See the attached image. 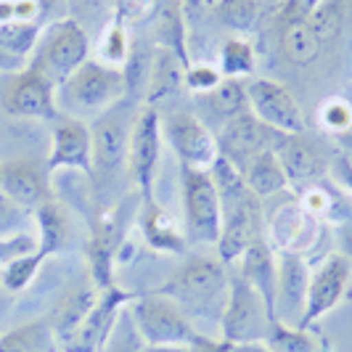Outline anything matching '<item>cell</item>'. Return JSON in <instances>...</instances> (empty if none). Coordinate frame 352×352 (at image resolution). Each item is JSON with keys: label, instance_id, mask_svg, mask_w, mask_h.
Returning <instances> with one entry per match:
<instances>
[{"label": "cell", "instance_id": "6da1fadb", "mask_svg": "<svg viewBox=\"0 0 352 352\" xmlns=\"http://www.w3.org/2000/svg\"><path fill=\"white\" fill-rule=\"evenodd\" d=\"M138 104L120 101L104 114L96 117L90 127V148H93V191L96 204L109 210L120 201V188L127 177V143H130V127L135 120Z\"/></svg>", "mask_w": 352, "mask_h": 352}, {"label": "cell", "instance_id": "7a4b0ae2", "mask_svg": "<svg viewBox=\"0 0 352 352\" xmlns=\"http://www.w3.org/2000/svg\"><path fill=\"white\" fill-rule=\"evenodd\" d=\"M228 278L230 270L226 263L212 257H194L180 265L154 292L175 302L186 316L223 313L228 300Z\"/></svg>", "mask_w": 352, "mask_h": 352}, {"label": "cell", "instance_id": "3957f363", "mask_svg": "<svg viewBox=\"0 0 352 352\" xmlns=\"http://www.w3.org/2000/svg\"><path fill=\"white\" fill-rule=\"evenodd\" d=\"M88 30L69 16L61 21H51L48 27L40 30L35 51L30 53L27 67L37 69L53 88H58L88 61Z\"/></svg>", "mask_w": 352, "mask_h": 352}, {"label": "cell", "instance_id": "277c9868", "mask_svg": "<svg viewBox=\"0 0 352 352\" xmlns=\"http://www.w3.org/2000/svg\"><path fill=\"white\" fill-rule=\"evenodd\" d=\"M127 310H130V318L141 334L143 344H173V347H188L194 352L196 347L207 342L201 334H196L188 316L175 302L157 292L138 294Z\"/></svg>", "mask_w": 352, "mask_h": 352}, {"label": "cell", "instance_id": "5b68a950", "mask_svg": "<svg viewBox=\"0 0 352 352\" xmlns=\"http://www.w3.org/2000/svg\"><path fill=\"white\" fill-rule=\"evenodd\" d=\"M56 98L77 111L104 114L106 109L127 98V82L122 69L88 58L64 85L56 88Z\"/></svg>", "mask_w": 352, "mask_h": 352}, {"label": "cell", "instance_id": "8992f818", "mask_svg": "<svg viewBox=\"0 0 352 352\" xmlns=\"http://www.w3.org/2000/svg\"><path fill=\"white\" fill-rule=\"evenodd\" d=\"M270 313L265 307L263 297L254 286H249L236 270H230L228 278V300L220 316L223 342L226 344H254L263 342L270 326Z\"/></svg>", "mask_w": 352, "mask_h": 352}, {"label": "cell", "instance_id": "52a82bcc", "mask_svg": "<svg viewBox=\"0 0 352 352\" xmlns=\"http://www.w3.org/2000/svg\"><path fill=\"white\" fill-rule=\"evenodd\" d=\"M180 194L186 210V236L199 244H217L223 228V207L210 173L180 164Z\"/></svg>", "mask_w": 352, "mask_h": 352}, {"label": "cell", "instance_id": "ba28073f", "mask_svg": "<svg viewBox=\"0 0 352 352\" xmlns=\"http://www.w3.org/2000/svg\"><path fill=\"white\" fill-rule=\"evenodd\" d=\"M162 154V120L157 106L146 104L135 111L127 143V177L135 183L141 201H154V180Z\"/></svg>", "mask_w": 352, "mask_h": 352}, {"label": "cell", "instance_id": "9c48e42d", "mask_svg": "<svg viewBox=\"0 0 352 352\" xmlns=\"http://www.w3.org/2000/svg\"><path fill=\"white\" fill-rule=\"evenodd\" d=\"M0 109L19 120H48L58 117L56 88L32 67L6 74L0 82Z\"/></svg>", "mask_w": 352, "mask_h": 352}, {"label": "cell", "instance_id": "30bf717a", "mask_svg": "<svg viewBox=\"0 0 352 352\" xmlns=\"http://www.w3.org/2000/svg\"><path fill=\"white\" fill-rule=\"evenodd\" d=\"M247 109L257 122L276 133L302 135L307 127L294 93L270 77H254L247 85Z\"/></svg>", "mask_w": 352, "mask_h": 352}, {"label": "cell", "instance_id": "8fae6325", "mask_svg": "<svg viewBox=\"0 0 352 352\" xmlns=\"http://www.w3.org/2000/svg\"><path fill=\"white\" fill-rule=\"evenodd\" d=\"M320 0H286L276 14V40L292 67L316 64L323 45L310 27V14Z\"/></svg>", "mask_w": 352, "mask_h": 352}, {"label": "cell", "instance_id": "7c38bea8", "mask_svg": "<svg viewBox=\"0 0 352 352\" xmlns=\"http://www.w3.org/2000/svg\"><path fill=\"white\" fill-rule=\"evenodd\" d=\"M141 196H127L120 199L117 204H111L109 210L98 212V220H96V228L90 236L88 244V260H90V276L98 289H109L114 286V254L117 249L122 247V236H124V223L130 217V212L135 207H130L133 201H138Z\"/></svg>", "mask_w": 352, "mask_h": 352}, {"label": "cell", "instance_id": "4fadbf2b", "mask_svg": "<svg viewBox=\"0 0 352 352\" xmlns=\"http://www.w3.org/2000/svg\"><path fill=\"white\" fill-rule=\"evenodd\" d=\"M164 141L177 154L183 167H194L210 173V167L217 162V138L212 130L191 111H170L162 122Z\"/></svg>", "mask_w": 352, "mask_h": 352}, {"label": "cell", "instance_id": "5bb4252c", "mask_svg": "<svg viewBox=\"0 0 352 352\" xmlns=\"http://www.w3.org/2000/svg\"><path fill=\"white\" fill-rule=\"evenodd\" d=\"M350 286V260L344 254H334L318 267L307 283V297L297 326L310 329L318 318H323L329 310H334L342 302L344 292Z\"/></svg>", "mask_w": 352, "mask_h": 352}, {"label": "cell", "instance_id": "9a60e30c", "mask_svg": "<svg viewBox=\"0 0 352 352\" xmlns=\"http://www.w3.org/2000/svg\"><path fill=\"white\" fill-rule=\"evenodd\" d=\"M270 148L278 159V164L286 173V180L297 188H307L313 183H320V177L329 173V159L320 154L316 143H310L305 135H289L276 133L270 135Z\"/></svg>", "mask_w": 352, "mask_h": 352}, {"label": "cell", "instance_id": "2e32d148", "mask_svg": "<svg viewBox=\"0 0 352 352\" xmlns=\"http://www.w3.org/2000/svg\"><path fill=\"white\" fill-rule=\"evenodd\" d=\"M138 294H130V292H122L117 286H109V289H101L98 300L93 305V310L88 313V318L82 320V326L77 329V334L72 336L69 342L64 344L67 352H98L104 347V342L109 339L117 318L122 313L130 302L135 300Z\"/></svg>", "mask_w": 352, "mask_h": 352}, {"label": "cell", "instance_id": "e0dca14e", "mask_svg": "<svg viewBox=\"0 0 352 352\" xmlns=\"http://www.w3.org/2000/svg\"><path fill=\"white\" fill-rule=\"evenodd\" d=\"M48 167L45 162H37L32 157L11 159L0 164V191L11 196L19 207L27 212H35L40 204L53 199L48 186Z\"/></svg>", "mask_w": 352, "mask_h": 352}, {"label": "cell", "instance_id": "ac0fdd59", "mask_svg": "<svg viewBox=\"0 0 352 352\" xmlns=\"http://www.w3.org/2000/svg\"><path fill=\"white\" fill-rule=\"evenodd\" d=\"M48 173L56 170H80L90 177L93 170V148H90V127L77 117H56L53 120L51 154L45 159Z\"/></svg>", "mask_w": 352, "mask_h": 352}, {"label": "cell", "instance_id": "d6986e66", "mask_svg": "<svg viewBox=\"0 0 352 352\" xmlns=\"http://www.w3.org/2000/svg\"><path fill=\"white\" fill-rule=\"evenodd\" d=\"M270 135H273V130L257 122L247 109V111L230 117L228 122H223L220 133H217V151H220V157L228 159L236 170H241L257 151L270 148Z\"/></svg>", "mask_w": 352, "mask_h": 352}, {"label": "cell", "instance_id": "ffe728a7", "mask_svg": "<svg viewBox=\"0 0 352 352\" xmlns=\"http://www.w3.org/2000/svg\"><path fill=\"white\" fill-rule=\"evenodd\" d=\"M239 267L236 273L257 289V294L263 297L265 307L273 320H278V313H276V254H273V247L267 241V236L260 233L254 236V241L247 247V252L239 257Z\"/></svg>", "mask_w": 352, "mask_h": 352}, {"label": "cell", "instance_id": "44dd1931", "mask_svg": "<svg viewBox=\"0 0 352 352\" xmlns=\"http://www.w3.org/2000/svg\"><path fill=\"white\" fill-rule=\"evenodd\" d=\"M307 283H310V270H307L305 260L294 252H281L276 257V313L278 318L289 310L302 316Z\"/></svg>", "mask_w": 352, "mask_h": 352}, {"label": "cell", "instance_id": "7402d4cb", "mask_svg": "<svg viewBox=\"0 0 352 352\" xmlns=\"http://www.w3.org/2000/svg\"><path fill=\"white\" fill-rule=\"evenodd\" d=\"M186 85V64L173 48L159 45L151 56V69H148V82H146V104L157 106V101L173 96Z\"/></svg>", "mask_w": 352, "mask_h": 352}, {"label": "cell", "instance_id": "603a6c76", "mask_svg": "<svg viewBox=\"0 0 352 352\" xmlns=\"http://www.w3.org/2000/svg\"><path fill=\"white\" fill-rule=\"evenodd\" d=\"M37 223V230H40V241H37V254L45 260L56 252H64L72 241V223L67 210L56 201V199H48L45 204H40L35 212H32Z\"/></svg>", "mask_w": 352, "mask_h": 352}, {"label": "cell", "instance_id": "cb8c5ba5", "mask_svg": "<svg viewBox=\"0 0 352 352\" xmlns=\"http://www.w3.org/2000/svg\"><path fill=\"white\" fill-rule=\"evenodd\" d=\"M141 228L143 239L148 247L159 249V252H175L180 254L186 249V236L177 228V223L170 217V212L159 207L157 199L154 201H141Z\"/></svg>", "mask_w": 352, "mask_h": 352}, {"label": "cell", "instance_id": "d4e9b609", "mask_svg": "<svg viewBox=\"0 0 352 352\" xmlns=\"http://www.w3.org/2000/svg\"><path fill=\"white\" fill-rule=\"evenodd\" d=\"M239 173L244 175L249 191L257 196L260 201H263V199H273V196H278L283 188L289 186L286 173H283V167L278 164V159H276V154H273V148H263V151H257V154L249 159Z\"/></svg>", "mask_w": 352, "mask_h": 352}, {"label": "cell", "instance_id": "484cf974", "mask_svg": "<svg viewBox=\"0 0 352 352\" xmlns=\"http://www.w3.org/2000/svg\"><path fill=\"white\" fill-rule=\"evenodd\" d=\"M96 300H98V294L93 289H74L58 302V307L53 313V334L61 339V344H67L72 336L77 334V329L88 318Z\"/></svg>", "mask_w": 352, "mask_h": 352}, {"label": "cell", "instance_id": "4316f807", "mask_svg": "<svg viewBox=\"0 0 352 352\" xmlns=\"http://www.w3.org/2000/svg\"><path fill=\"white\" fill-rule=\"evenodd\" d=\"M214 19L236 35H247L260 21V0H214Z\"/></svg>", "mask_w": 352, "mask_h": 352}, {"label": "cell", "instance_id": "83f0119b", "mask_svg": "<svg viewBox=\"0 0 352 352\" xmlns=\"http://www.w3.org/2000/svg\"><path fill=\"white\" fill-rule=\"evenodd\" d=\"M207 109L214 120L228 122L230 117L247 111V82L244 80H223L207 96Z\"/></svg>", "mask_w": 352, "mask_h": 352}, {"label": "cell", "instance_id": "f1b7e54d", "mask_svg": "<svg viewBox=\"0 0 352 352\" xmlns=\"http://www.w3.org/2000/svg\"><path fill=\"white\" fill-rule=\"evenodd\" d=\"M263 344L270 352H318L316 339L307 334V329L286 326L281 318L270 320Z\"/></svg>", "mask_w": 352, "mask_h": 352}, {"label": "cell", "instance_id": "f546056e", "mask_svg": "<svg viewBox=\"0 0 352 352\" xmlns=\"http://www.w3.org/2000/svg\"><path fill=\"white\" fill-rule=\"evenodd\" d=\"M40 24L37 21H3L0 24V48L21 61H30V53L35 51V43L40 37Z\"/></svg>", "mask_w": 352, "mask_h": 352}, {"label": "cell", "instance_id": "4dcf8cb0", "mask_svg": "<svg viewBox=\"0 0 352 352\" xmlns=\"http://www.w3.org/2000/svg\"><path fill=\"white\" fill-rule=\"evenodd\" d=\"M254 72V51L244 37H228L220 48V74L223 80H244Z\"/></svg>", "mask_w": 352, "mask_h": 352}, {"label": "cell", "instance_id": "1f68e13d", "mask_svg": "<svg viewBox=\"0 0 352 352\" xmlns=\"http://www.w3.org/2000/svg\"><path fill=\"white\" fill-rule=\"evenodd\" d=\"M342 24H344V3L342 0H320L310 14V27L323 48H326V43L339 37Z\"/></svg>", "mask_w": 352, "mask_h": 352}, {"label": "cell", "instance_id": "d6a6232c", "mask_svg": "<svg viewBox=\"0 0 352 352\" xmlns=\"http://www.w3.org/2000/svg\"><path fill=\"white\" fill-rule=\"evenodd\" d=\"M143 347L146 344H143L141 334H138V329H135V323L130 318V310L124 307L120 318H117L109 339L104 342V347L98 352H143Z\"/></svg>", "mask_w": 352, "mask_h": 352}, {"label": "cell", "instance_id": "836d02e7", "mask_svg": "<svg viewBox=\"0 0 352 352\" xmlns=\"http://www.w3.org/2000/svg\"><path fill=\"white\" fill-rule=\"evenodd\" d=\"M45 339L48 329L43 323H27L0 336V352H40Z\"/></svg>", "mask_w": 352, "mask_h": 352}, {"label": "cell", "instance_id": "e575fe53", "mask_svg": "<svg viewBox=\"0 0 352 352\" xmlns=\"http://www.w3.org/2000/svg\"><path fill=\"white\" fill-rule=\"evenodd\" d=\"M43 265V257L37 252H30V254H21L16 260H8L3 265V273H0V281L8 292H21L27 289L30 281L35 278L37 267Z\"/></svg>", "mask_w": 352, "mask_h": 352}, {"label": "cell", "instance_id": "d590c367", "mask_svg": "<svg viewBox=\"0 0 352 352\" xmlns=\"http://www.w3.org/2000/svg\"><path fill=\"white\" fill-rule=\"evenodd\" d=\"M98 53H101V64H109V67H117L127 61L130 56V43H127V27L114 21L104 30L101 35V43H98Z\"/></svg>", "mask_w": 352, "mask_h": 352}, {"label": "cell", "instance_id": "8d00e7d4", "mask_svg": "<svg viewBox=\"0 0 352 352\" xmlns=\"http://www.w3.org/2000/svg\"><path fill=\"white\" fill-rule=\"evenodd\" d=\"M30 220H32V212L19 207L11 196L0 191V241H8V239H16L21 233H27Z\"/></svg>", "mask_w": 352, "mask_h": 352}, {"label": "cell", "instance_id": "74e56055", "mask_svg": "<svg viewBox=\"0 0 352 352\" xmlns=\"http://www.w3.org/2000/svg\"><path fill=\"white\" fill-rule=\"evenodd\" d=\"M162 8V0H111V16L124 27L141 24Z\"/></svg>", "mask_w": 352, "mask_h": 352}, {"label": "cell", "instance_id": "f35d334b", "mask_svg": "<svg viewBox=\"0 0 352 352\" xmlns=\"http://www.w3.org/2000/svg\"><path fill=\"white\" fill-rule=\"evenodd\" d=\"M223 82V74L214 67H207V64H199V67H188L186 69V88L194 90V93H210L217 85Z\"/></svg>", "mask_w": 352, "mask_h": 352}, {"label": "cell", "instance_id": "ab89813d", "mask_svg": "<svg viewBox=\"0 0 352 352\" xmlns=\"http://www.w3.org/2000/svg\"><path fill=\"white\" fill-rule=\"evenodd\" d=\"M111 11V0H69V16L82 24V19L104 16Z\"/></svg>", "mask_w": 352, "mask_h": 352}, {"label": "cell", "instance_id": "60d3db41", "mask_svg": "<svg viewBox=\"0 0 352 352\" xmlns=\"http://www.w3.org/2000/svg\"><path fill=\"white\" fill-rule=\"evenodd\" d=\"M334 175H336V180L347 188L352 194V162L347 157H336L334 159Z\"/></svg>", "mask_w": 352, "mask_h": 352}, {"label": "cell", "instance_id": "b9f144b4", "mask_svg": "<svg viewBox=\"0 0 352 352\" xmlns=\"http://www.w3.org/2000/svg\"><path fill=\"white\" fill-rule=\"evenodd\" d=\"M339 247H342V254L352 260V226L339 228Z\"/></svg>", "mask_w": 352, "mask_h": 352}, {"label": "cell", "instance_id": "7bdbcfd3", "mask_svg": "<svg viewBox=\"0 0 352 352\" xmlns=\"http://www.w3.org/2000/svg\"><path fill=\"white\" fill-rule=\"evenodd\" d=\"M194 352H233V350H230L226 342H210V339H207V342H204L201 347H196Z\"/></svg>", "mask_w": 352, "mask_h": 352}, {"label": "cell", "instance_id": "ee69618b", "mask_svg": "<svg viewBox=\"0 0 352 352\" xmlns=\"http://www.w3.org/2000/svg\"><path fill=\"white\" fill-rule=\"evenodd\" d=\"M143 352H191L188 347H173V344H146Z\"/></svg>", "mask_w": 352, "mask_h": 352}, {"label": "cell", "instance_id": "f6af8a7d", "mask_svg": "<svg viewBox=\"0 0 352 352\" xmlns=\"http://www.w3.org/2000/svg\"><path fill=\"white\" fill-rule=\"evenodd\" d=\"M194 3H204V0H194Z\"/></svg>", "mask_w": 352, "mask_h": 352}]
</instances>
